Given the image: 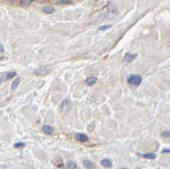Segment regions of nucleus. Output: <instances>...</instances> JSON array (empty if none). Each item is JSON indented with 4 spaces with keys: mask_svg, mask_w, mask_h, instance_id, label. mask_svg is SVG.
I'll use <instances>...</instances> for the list:
<instances>
[{
    "mask_svg": "<svg viewBox=\"0 0 170 169\" xmlns=\"http://www.w3.org/2000/svg\"><path fill=\"white\" fill-rule=\"evenodd\" d=\"M128 82L134 85H139L142 82V78L139 75H130L128 77Z\"/></svg>",
    "mask_w": 170,
    "mask_h": 169,
    "instance_id": "obj_1",
    "label": "nucleus"
},
{
    "mask_svg": "<svg viewBox=\"0 0 170 169\" xmlns=\"http://www.w3.org/2000/svg\"><path fill=\"white\" fill-rule=\"evenodd\" d=\"M137 56H138L137 54H129V53H128V54L125 55L124 58V61L125 63H130V62L134 61L137 58Z\"/></svg>",
    "mask_w": 170,
    "mask_h": 169,
    "instance_id": "obj_2",
    "label": "nucleus"
},
{
    "mask_svg": "<svg viewBox=\"0 0 170 169\" xmlns=\"http://www.w3.org/2000/svg\"><path fill=\"white\" fill-rule=\"evenodd\" d=\"M76 139L78 140L80 142H86L88 141V137L85 135V134H77L75 136Z\"/></svg>",
    "mask_w": 170,
    "mask_h": 169,
    "instance_id": "obj_3",
    "label": "nucleus"
},
{
    "mask_svg": "<svg viewBox=\"0 0 170 169\" xmlns=\"http://www.w3.org/2000/svg\"><path fill=\"white\" fill-rule=\"evenodd\" d=\"M83 165H84V167L87 169L95 168V165H94L91 161H89V160H85V161H83Z\"/></svg>",
    "mask_w": 170,
    "mask_h": 169,
    "instance_id": "obj_4",
    "label": "nucleus"
},
{
    "mask_svg": "<svg viewBox=\"0 0 170 169\" xmlns=\"http://www.w3.org/2000/svg\"><path fill=\"white\" fill-rule=\"evenodd\" d=\"M101 164L105 168H110L112 166V162L109 159H103L101 161Z\"/></svg>",
    "mask_w": 170,
    "mask_h": 169,
    "instance_id": "obj_5",
    "label": "nucleus"
},
{
    "mask_svg": "<svg viewBox=\"0 0 170 169\" xmlns=\"http://www.w3.org/2000/svg\"><path fill=\"white\" fill-rule=\"evenodd\" d=\"M43 130H44V132L45 134H52L53 132H54L53 127L51 126H49V125H44L43 127Z\"/></svg>",
    "mask_w": 170,
    "mask_h": 169,
    "instance_id": "obj_6",
    "label": "nucleus"
},
{
    "mask_svg": "<svg viewBox=\"0 0 170 169\" xmlns=\"http://www.w3.org/2000/svg\"><path fill=\"white\" fill-rule=\"evenodd\" d=\"M96 82H97V78L95 77H90V78H88L86 79L85 82H86V84L88 86H92L94 83H96Z\"/></svg>",
    "mask_w": 170,
    "mask_h": 169,
    "instance_id": "obj_7",
    "label": "nucleus"
},
{
    "mask_svg": "<svg viewBox=\"0 0 170 169\" xmlns=\"http://www.w3.org/2000/svg\"><path fill=\"white\" fill-rule=\"evenodd\" d=\"M49 71V70H48L46 67H41L36 71V73L37 75H46V74H48Z\"/></svg>",
    "mask_w": 170,
    "mask_h": 169,
    "instance_id": "obj_8",
    "label": "nucleus"
},
{
    "mask_svg": "<svg viewBox=\"0 0 170 169\" xmlns=\"http://www.w3.org/2000/svg\"><path fill=\"white\" fill-rule=\"evenodd\" d=\"M43 11L44 12L45 14L49 15V14H52V13L55 12V9L53 7H51V6H47V7H44L43 8Z\"/></svg>",
    "mask_w": 170,
    "mask_h": 169,
    "instance_id": "obj_9",
    "label": "nucleus"
},
{
    "mask_svg": "<svg viewBox=\"0 0 170 169\" xmlns=\"http://www.w3.org/2000/svg\"><path fill=\"white\" fill-rule=\"evenodd\" d=\"M19 84H20V78H17L16 79H15V81L13 82V83H12V86H11V89L13 91H15L16 89H17V87L19 86Z\"/></svg>",
    "mask_w": 170,
    "mask_h": 169,
    "instance_id": "obj_10",
    "label": "nucleus"
},
{
    "mask_svg": "<svg viewBox=\"0 0 170 169\" xmlns=\"http://www.w3.org/2000/svg\"><path fill=\"white\" fill-rule=\"evenodd\" d=\"M70 101L68 100H65L64 101H62L61 103V109L62 110H66V109H67L68 107L70 106Z\"/></svg>",
    "mask_w": 170,
    "mask_h": 169,
    "instance_id": "obj_11",
    "label": "nucleus"
},
{
    "mask_svg": "<svg viewBox=\"0 0 170 169\" xmlns=\"http://www.w3.org/2000/svg\"><path fill=\"white\" fill-rule=\"evenodd\" d=\"M68 168L69 169H76L77 168V164L73 161H69L67 163Z\"/></svg>",
    "mask_w": 170,
    "mask_h": 169,
    "instance_id": "obj_12",
    "label": "nucleus"
},
{
    "mask_svg": "<svg viewBox=\"0 0 170 169\" xmlns=\"http://www.w3.org/2000/svg\"><path fill=\"white\" fill-rule=\"evenodd\" d=\"M142 157L145 158H147V159H155L156 158V155L153 154V153H148V154L142 155Z\"/></svg>",
    "mask_w": 170,
    "mask_h": 169,
    "instance_id": "obj_13",
    "label": "nucleus"
},
{
    "mask_svg": "<svg viewBox=\"0 0 170 169\" xmlns=\"http://www.w3.org/2000/svg\"><path fill=\"white\" fill-rule=\"evenodd\" d=\"M16 76V73L15 71H10V72H8L5 76L6 79H10L12 78H15Z\"/></svg>",
    "mask_w": 170,
    "mask_h": 169,
    "instance_id": "obj_14",
    "label": "nucleus"
},
{
    "mask_svg": "<svg viewBox=\"0 0 170 169\" xmlns=\"http://www.w3.org/2000/svg\"><path fill=\"white\" fill-rule=\"evenodd\" d=\"M112 26V25H105V26H100V27H99V30H101V31H105V30H107V29H110Z\"/></svg>",
    "mask_w": 170,
    "mask_h": 169,
    "instance_id": "obj_15",
    "label": "nucleus"
},
{
    "mask_svg": "<svg viewBox=\"0 0 170 169\" xmlns=\"http://www.w3.org/2000/svg\"><path fill=\"white\" fill-rule=\"evenodd\" d=\"M34 0H21V3L24 4V5H28L30 4L31 3H33Z\"/></svg>",
    "mask_w": 170,
    "mask_h": 169,
    "instance_id": "obj_16",
    "label": "nucleus"
},
{
    "mask_svg": "<svg viewBox=\"0 0 170 169\" xmlns=\"http://www.w3.org/2000/svg\"><path fill=\"white\" fill-rule=\"evenodd\" d=\"M25 146V144L24 143H17V144H15L14 147L15 148H22V147Z\"/></svg>",
    "mask_w": 170,
    "mask_h": 169,
    "instance_id": "obj_17",
    "label": "nucleus"
},
{
    "mask_svg": "<svg viewBox=\"0 0 170 169\" xmlns=\"http://www.w3.org/2000/svg\"><path fill=\"white\" fill-rule=\"evenodd\" d=\"M162 137H166V138H169L170 133L169 132V131H167V132H163V133L162 134Z\"/></svg>",
    "mask_w": 170,
    "mask_h": 169,
    "instance_id": "obj_18",
    "label": "nucleus"
},
{
    "mask_svg": "<svg viewBox=\"0 0 170 169\" xmlns=\"http://www.w3.org/2000/svg\"><path fill=\"white\" fill-rule=\"evenodd\" d=\"M3 52H4V48L0 44V53H3Z\"/></svg>",
    "mask_w": 170,
    "mask_h": 169,
    "instance_id": "obj_19",
    "label": "nucleus"
},
{
    "mask_svg": "<svg viewBox=\"0 0 170 169\" xmlns=\"http://www.w3.org/2000/svg\"><path fill=\"white\" fill-rule=\"evenodd\" d=\"M162 153H169V149H164L162 150Z\"/></svg>",
    "mask_w": 170,
    "mask_h": 169,
    "instance_id": "obj_20",
    "label": "nucleus"
},
{
    "mask_svg": "<svg viewBox=\"0 0 170 169\" xmlns=\"http://www.w3.org/2000/svg\"><path fill=\"white\" fill-rule=\"evenodd\" d=\"M1 82H2V80L0 79V84H1Z\"/></svg>",
    "mask_w": 170,
    "mask_h": 169,
    "instance_id": "obj_21",
    "label": "nucleus"
},
{
    "mask_svg": "<svg viewBox=\"0 0 170 169\" xmlns=\"http://www.w3.org/2000/svg\"><path fill=\"white\" fill-rule=\"evenodd\" d=\"M124 169H127V168H124Z\"/></svg>",
    "mask_w": 170,
    "mask_h": 169,
    "instance_id": "obj_22",
    "label": "nucleus"
}]
</instances>
